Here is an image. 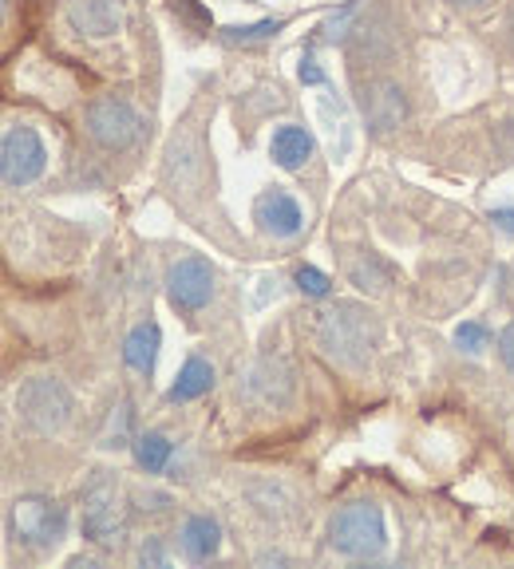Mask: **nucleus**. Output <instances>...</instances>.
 I'll list each match as a JSON object with an SVG mask.
<instances>
[{
	"instance_id": "b1692460",
	"label": "nucleus",
	"mask_w": 514,
	"mask_h": 569,
	"mask_svg": "<svg viewBox=\"0 0 514 569\" xmlns=\"http://www.w3.org/2000/svg\"><path fill=\"white\" fill-rule=\"evenodd\" d=\"M301 83H325V72L313 60H301Z\"/></svg>"
},
{
	"instance_id": "dca6fc26",
	"label": "nucleus",
	"mask_w": 514,
	"mask_h": 569,
	"mask_svg": "<svg viewBox=\"0 0 514 569\" xmlns=\"http://www.w3.org/2000/svg\"><path fill=\"white\" fill-rule=\"evenodd\" d=\"M285 372L278 360H261L254 364V372H246V380H242V388H237V395H246V400H254V404L269 407V404H281V395H273V383L278 376Z\"/></svg>"
},
{
	"instance_id": "7ed1b4c3",
	"label": "nucleus",
	"mask_w": 514,
	"mask_h": 569,
	"mask_svg": "<svg viewBox=\"0 0 514 569\" xmlns=\"http://www.w3.org/2000/svg\"><path fill=\"white\" fill-rule=\"evenodd\" d=\"M9 530L12 538L28 549H51L60 546L63 530H68V514L60 502L40 495H24L9 507Z\"/></svg>"
},
{
	"instance_id": "a211bd4d",
	"label": "nucleus",
	"mask_w": 514,
	"mask_h": 569,
	"mask_svg": "<svg viewBox=\"0 0 514 569\" xmlns=\"http://www.w3.org/2000/svg\"><path fill=\"white\" fill-rule=\"evenodd\" d=\"M404 119V99L396 87H381V92L372 95V123L388 131V127H400Z\"/></svg>"
},
{
	"instance_id": "6e6552de",
	"label": "nucleus",
	"mask_w": 514,
	"mask_h": 569,
	"mask_svg": "<svg viewBox=\"0 0 514 569\" xmlns=\"http://www.w3.org/2000/svg\"><path fill=\"white\" fill-rule=\"evenodd\" d=\"M166 297L178 312H198L214 297V270L202 258H183L166 270Z\"/></svg>"
},
{
	"instance_id": "412c9836",
	"label": "nucleus",
	"mask_w": 514,
	"mask_h": 569,
	"mask_svg": "<svg viewBox=\"0 0 514 569\" xmlns=\"http://www.w3.org/2000/svg\"><path fill=\"white\" fill-rule=\"evenodd\" d=\"M455 344H459L463 353L479 356V353H487V344H491V332H487L479 321H463L459 329H455Z\"/></svg>"
},
{
	"instance_id": "f257e3e1",
	"label": "nucleus",
	"mask_w": 514,
	"mask_h": 569,
	"mask_svg": "<svg viewBox=\"0 0 514 569\" xmlns=\"http://www.w3.org/2000/svg\"><path fill=\"white\" fill-rule=\"evenodd\" d=\"M317 344L344 368H364L376 348V317L352 300H337L332 309L317 312Z\"/></svg>"
},
{
	"instance_id": "bb28decb",
	"label": "nucleus",
	"mask_w": 514,
	"mask_h": 569,
	"mask_svg": "<svg viewBox=\"0 0 514 569\" xmlns=\"http://www.w3.org/2000/svg\"><path fill=\"white\" fill-rule=\"evenodd\" d=\"M447 4H455V9H483L487 0H447Z\"/></svg>"
},
{
	"instance_id": "39448f33",
	"label": "nucleus",
	"mask_w": 514,
	"mask_h": 569,
	"mask_svg": "<svg viewBox=\"0 0 514 569\" xmlns=\"http://www.w3.org/2000/svg\"><path fill=\"white\" fill-rule=\"evenodd\" d=\"M21 419L40 435L60 431L72 419V392L60 380H48V376L28 380L21 388Z\"/></svg>"
},
{
	"instance_id": "423d86ee",
	"label": "nucleus",
	"mask_w": 514,
	"mask_h": 569,
	"mask_svg": "<svg viewBox=\"0 0 514 569\" xmlns=\"http://www.w3.org/2000/svg\"><path fill=\"white\" fill-rule=\"evenodd\" d=\"M44 166H48V151H44L40 135H36L32 127H9V131H4V146H0L4 187L9 190L32 187V182L44 175Z\"/></svg>"
},
{
	"instance_id": "393cba45",
	"label": "nucleus",
	"mask_w": 514,
	"mask_h": 569,
	"mask_svg": "<svg viewBox=\"0 0 514 569\" xmlns=\"http://www.w3.org/2000/svg\"><path fill=\"white\" fill-rule=\"evenodd\" d=\"M143 561H151V566H163V549H159V542H151V546H143V554H139Z\"/></svg>"
},
{
	"instance_id": "ddd939ff",
	"label": "nucleus",
	"mask_w": 514,
	"mask_h": 569,
	"mask_svg": "<svg viewBox=\"0 0 514 569\" xmlns=\"http://www.w3.org/2000/svg\"><path fill=\"white\" fill-rule=\"evenodd\" d=\"M269 155L281 170H301V166L313 158V135H308L305 127L297 123H285L273 131V143H269Z\"/></svg>"
},
{
	"instance_id": "9d476101",
	"label": "nucleus",
	"mask_w": 514,
	"mask_h": 569,
	"mask_svg": "<svg viewBox=\"0 0 514 569\" xmlns=\"http://www.w3.org/2000/svg\"><path fill=\"white\" fill-rule=\"evenodd\" d=\"M68 21L75 32L103 40V36H115L119 24H124V4L119 0H72L68 4Z\"/></svg>"
},
{
	"instance_id": "f03ea898",
	"label": "nucleus",
	"mask_w": 514,
	"mask_h": 569,
	"mask_svg": "<svg viewBox=\"0 0 514 569\" xmlns=\"http://www.w3.org/2000/svg\"><path fill=\"white\" fill-rule=\"evenodd\" d=\"M388 542L384 534V510L376 502H349L329 522V546L344 558H376Z\"/></svg>"
},
{
	"instance_id": "aec40b11",
	"label": "nucleus",
	"mask_w": 514,
	"mask_h": 569,
	"mask_svg": "<svg viewBox=\"0 0 514 569\" xmlns=\"http://www.w3.org/2000/svg\"><path fill=\"white\" fill-rule=\"evenodd\" d=\"M127 427H131V407L119 404L107 415V427L100 435V447H127Z\"/></svg>"
},
{
	"instance_id": "0eeeda50",
	"label": "nucleus",
	"mask_w": 514,
	"mask_h": 569,
	"mask_svg": "<svg viewBox=\"0 0 514 569\" xmlns=\"http://www.w3.org/2000/svg\"><path fill=\"white\" fill-rule=\"evenodd\" d=\"M87 135L103 146V151H127L135 146V139L143 135V119L135 115V107L127 99L103 95L87 107Z\"/></svg>"
},
{
	"instance_id": "4be33fe9",
	"label": "nucleus",
	"mask_w": 514,
	"mask_h": 569,
	"mask_svg": "<svg viewBox=\"0 0 514 569\" xmlns=\"http://www.w3.org/2000/svg\"><path fill=\"white\" fill-rule=\"evenodd\" d=\"M297 289L305 293V297H329L332 281L325 277L320 270H313V265H301V270H297Z\"/></svg>"
},
{
	"instance_id": "2eb2a0df",
	"label": "nucleus",
	"mask_w": 514,
	"mask_h": 569,
	"mask_svg": "<svg viewBox=\"0 0 514 569\" xmlns=\"http://www.w3.org/2000/svg\"><path fill=\"white\" fill-rule=\"evenodd\" d=\"M210 388H214V368H210V360H202V356H190V360L183 364L178 380L171 383L166 400H171V404H190V400L206 395Z\"/></svg>"
},
{
	"instance_id": "5701e85b",
	"label": "nucleus",
	"mask_w": 514,
	"mask_h": 569,
	"mask_svg": "<svg viewBox=\"0 0 514 569\" xmlns=\"http://www.w3.org/2000/svg\"><path fill=\"white\" fill-rule=\"evenodd\" d=\"M499 360H503V368L514 376V321L503 329V336H499Z\"/></svg>"
},
{
	"instance_id": "1a4fd4ad",
	"label": "nucleus",
	"mask_w": 514,
	"mask_h": 569,
	"mask_svg": "<svg viewBox=\"0 0 514 569\" xmlns=\"http://www.w3.org/2000/svg\"><path fill=\"white\" fill-rule=\"evenodd\" d=\"M254 222H257V229H261V234H269V238H297L301 226H305L297 198L285 194L281 187L266 190V194H257Z\"/></svg>"
},
{
	"instance_id": "a878e982",
	"label": "nucleus",
	"mask_w": 514,
	"mask_h": 569,
	"mask_svg": "<svg viewBox=\"0 0 514 569\" xmlns=\"http://www.w3.org/2000/svg\"><path fill=\"white\" fill-rule=\"evenodd\" d=\"M494 222H499V226L506 229V234H514V210H494Z\"/></svg>"
},
{
	"instance_id": "f3484780",
	"label": "nucleus",
	"mask_w": 514,
	"mask_h": 569,
	"mask_svg": "<svg viewBox=\"0 0 514 569\" xmlns=\"http://www.w3.org/2000/svg\"><path fill=\"white\" fill-rule=\"evenodd\" d=\"M131 447H135V463L143 466L147 475H159V471H166V463H171V451H175V443H171L163 431L135 435Z\"/></svg>"
},
{
	"instance_id": "4468645a",
	"label": "nucleus",
	"mask_w": 514,
	"mask_h": 569,
	"mask_svg": "<svg viewBox=\"0 0 514 569\" xmlns=\"http://www.w3.org/2000/svg\"><path fill=\"white\" fill-rule=\"evenodd\" d=\"M159 344H163V332L154 321L135 324L131 336L124 341V360L127 368H135L139 376H151L154 372V360H159Z\"/></svg>"
},
{
	"instance_id": "9b49d317",
	"label": "nucleus",
	"mask_w": 514,
	"mask_h": 569,
	"mask_svg": "<svg viewBox=\"0 0 514 569\" xmlns=\"http://www.w3.org/2000/svg\"><path fill=\"white\" fill-rule=\"evenodd\" d=\"M198 170H202V139L186 123L178 127V135L171 139V151H166V178L175 187H186V182H195Z\"/></svg>"
},
{
	"instance_id": "6ab92c4d",
	"label": "nucleus",
	"mask_w": 514,
	"mask_h": 569,
	"mask_svg": "<svg viewBox=\"0 0 514 569\" xmlns=\"http://www.w3.org/2000/svg\"><path fill=\"white\" fill-rule=\"evenodd\" d=\"M281 28H285V21H257V24H246V28H226V32H222V40H226V44L273 40V36H278Z\"/></svg>"
},
{
	"instance_id": "20e7f679",
	"label": "nucleus",
	"mask_w": 514,
	"mask_h": 569,
	"mask_svg": "<svg viewBox=\"0 0 514 569\" xmlns=\"http://www.w3.org/2000/svg\"><path fill=\"white\" fill-rule=\"evenodd\" d=\"M127 534V510L124 495L115 483H95L87 495H83V538L95 542L100 549L124 546Z\"/></svg>"
},
{
	"instance_id": "f8f14e48",
	"label": "nucleus",
	"mask_w": 514,
	"mask_h": 569,
	"mask_svg": "<svg viewBox=\"0 0 514 569\" xmlns=\"http://www.w3.org/2000/svg\"><path fill=\"white\" fill-rule=\"evenodd\" d=\"M178 546L190 561H210L222 546V526H218L210 514H190L183 522V534H178Z\"/></svg>"
}]
</instances>
